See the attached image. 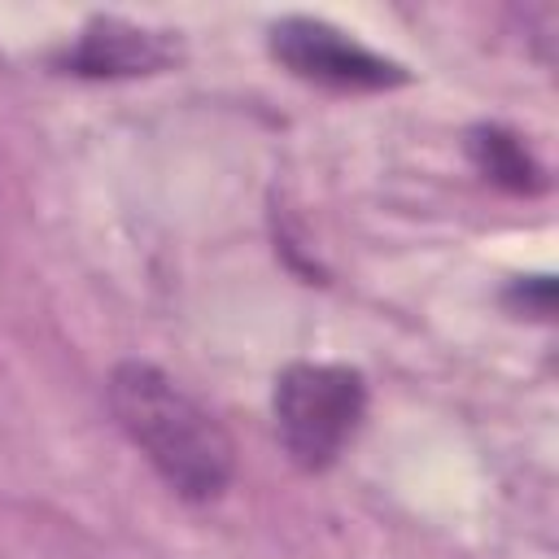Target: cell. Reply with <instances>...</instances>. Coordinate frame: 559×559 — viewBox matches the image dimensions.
Segmentation results:
<instances>
[{
	"label": "cell",
	"mask_w": 559,
	"mask_h": 559,
	"mask_svg": "<svg viewBox=\"0 0 559 559\" xmlns=\"http://www.w3.org/2000/svg\"><path fill=\"white\" fill-rule=\"evenodd\" d=\"M109 411L153 472L188 502H214L236 472L223 424L148 362H118L109 376Z\"/></svg>",
	"instance_id": "1"
},
{
	"label": "cell",
	"mask_w": 559,
	"mask_h": 559,
	"mask_svg": "<svg viewBox=\"0 0 559 559\" xmlns=\"http://www.w3.org/2000/svg\"><path fill=\"white\" fill-rule=\"evenodd\" d=\"M275 432L301 472L341 459L367 415V384L341 362H293L275 380Z\"/></svg>",
	"instance_id": "2"
},
{
	"label": "cell",
	"mask_w": 559,
	"mask_h": 559,
	"mask_svg": "<svg viewBox=\"0 0 559 559\" xmlns=\"http://www.w3.org/2000/svg\"><path fill=\"white\" fill-rule=\"evenodd\" d=\"M271 52L284 70L306 83L336 87V92H380L406 83V70L354 35L319 22V17H284L271 26Z\"/></svg>",
	"instance_id": "3"
},
{
	"label": "cell",
	"mask_w": 559,
	"mask_h": 559,
	"mask_svg": "<svg viewBox=\"0 0 559 559\" xmlns=\"http://www.w3.org/2000/svg\"><path fill=\"white\" fill-rule=\"evenodd\" d=\"M179 57V48L162 31L131 26L122 17H92L79 39L66 48L61 70L79 79H131V74H157Z\"/></svg>",
	"instance_id": "4"
},
{
	"label": "cell",
	"mask_w": 559,
	"mask_h": 559,
	"mask_svg": "<svg viewBox=\"0 0 559 559\" xmlns=\"http://www.w3.org/2000/svg\"><path fill=\"white\" fill-rule=\"evenodd\" d=\"M472 157H476V166H480L485 179H493V183H502L511 192H537L542 188V166L502 127H480L472 135Z\"/></svg>",
	"instance_id": "5"
},
{
	"label": "cell",
	"mask_w": 559,
	"mask_h": 559,
	"mask_svg": "<svg viewBox=\"0 0 559 559\" xmlns=\"http://www.w3.org/2000/svg\"><path fill=\"white\" fill-rule=\"evenodd\" d=\"M511 301H515L520 310H528V314H537V319H550V310H555V284H550L546 275H533V280H520V284L511 288Z\"/></svg>",
	"instance_id": "6"
}]
</instances>
